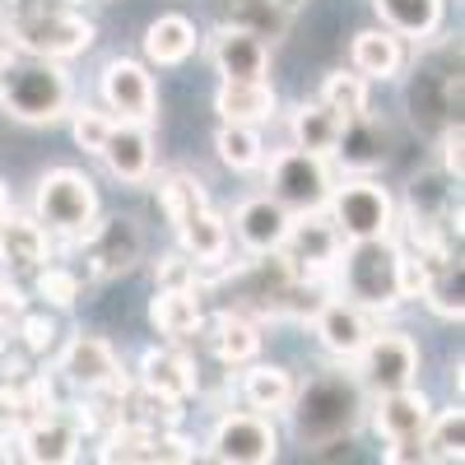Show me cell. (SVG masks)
I'll return each mask as SVG.
<instances>
[{"label":"cell","mask_w":465,"mask_h":465,"mask_svg":"<svg viewBox=\"0 0 465 465\" xmlns=\"http://www.w3.org/2000/svg\"><path fill=\"white\" fill-rule=\"evenodd\" d=\"M423 284H429L423 256H401V298H423Z\"/></svg>","instance_id":"ee69618b"},{"label":"cell","mask_w":465,"mask_h":465,"mask_svg":"<svg viewBox=\"0 0 465 465\" xmlns=\"http://www.w3.org/2000/svg\"><path fill=\"white\" fill-rule=\"evenodd\" d=\"M312 322H317L322 344L331 349L335 359H354L359 349H363V340L372 335V331H368V317H363V307L349 302V298H326L317 312H312Z\"/></svg>","instance_id":"44dd1931"},{"label":"cell","mask_w":465,"mask_h":465,"mask_svg":"<svg viewBox=\"0 0 465 465\" xmlns=\"http://www.w3.org/2000/svg\"><path fill=\"white\" fill-rule=\"evenodd\" d=\"M15 442H19V456L33 465H65L80 456V423L52 410L43 419H28V429Z\"/></svg>","instance_id":"9a60e30c"},{"label":"cell","mask_w":465,"mask_h":465,"mask_svg":"<svg viewBox=\"0 0 465 465\" xmlns=\"http://www.w3.org/2000/svg\"><path fill=\"white\" fill-rule=\"evenodd\" d=\"M340 135V116L326 107V103H302L293 112V144L307 149V153H331Z\"/></svg>","instance_id":"1f68e13d"},{"label":"cell","mask_w":465,"mask_h":465,"mask_svg":"<svg viewBox=\"0 0 465 465\" xmlns=\"http://www.w3.org/2000/svg\"><path fill=\"white\" fill-rule=\"evenodd\" d=\"M19 307H24L19 284L10 280V270H0V312H19Z\"/></svg>","instance_id":"f6af8a7d"},{"label":"cell","mask_w":465,"mask_h":465,"mask_svg":"<svg viewBox=\"0 0 465 465\" xmlns=\"http://www.w3.org/2000/svg\"><path fill=\"white\" fill-rule=\"evenodd\" d=\"M433 419V405L414 386H401V391H381L377 405V433L381 442H423V429Z\"/></svg>","instance_id":"d6986e66"},{"label":"cell","mask_w":465,"mask_h":465,"mask_svg":"<svg viewBox=\"0 0 465 465\" xmlns=\"http://www.w3.org/2000/svg\"><path fill=\"white\" fill-rule=\"evenodd\" d=\"M210 61L223 80H265L270 70V47L256 33L238 28V24H219L210 37Z\"/></svg>","instance_id":"4fadbf2b"},{"label":"cell","mask_w":465,"mask_h":465,"mask_svg":"<svg viewBox=\"0 0 465 465\" xmlns=\"http://www.w3.org/2000/svg\"><path fill=\"white\" fill-rule=\"evenodd\" d=\"M98 159L107 163V173L116 182H131V186L149 182V173H153V140H149L144 122H112Z\"/></svg>","instance_id":"5bb4252c"},{"label":"cell","mask_w":465,"mask_h":465,"mask_svg":"<svg viewBox=\"0 0 465 465\" xmlns=\"http://www.w3.org/2000/svg\"><path fill=\"white\" fill-rule=\"evenodd\" d=\"M354 377L363 381V391H401V386H414L419 377V349L410 335L401 331H381L368 335L363 349L354 354Z\"/></svg>","instance_id":"9c48e42d"},{"label":"cell","mask_w":465,"mask_h":465,"mask_svg":"<svg viewBox=\"0 0 465 465\" xmlns=\"http://www.w3.org/2000/svg\"><path fill=\"white\" fill-rule=\"evenodd\" d=\"M103 103L122 112V122H149L153 116V80L140 61H107L103 70Z\"/></svg>","instance_id":"2e32d148"},{"label":"cell","mask_w":465,"mask_h":465,"mask_svg":"<svg viewBox=\"0 0 465 465\" xmlns=\"http://www.w3.org/2000/svg\"><path fill=\"white\" fill-rule=\"evenodd\" d=\"M107 131H112L107 112H98V107H80V112H74V144H80L84 153H98Z\"/></svg>","instance_id":"f35d334b"},{"label":"cell","mask_w":465,"mask_h":465,"mask_svg":"<svg viewBox=\"0 0 465 465\" xmlns=\"http://www.w3.org/2000/svg\"><path fill=\"white\" fill-rule=\"evenodd\" d=\"M33 205H37V223H43L47 232H61V238L80 242L98 219V191H94V182L84 173L52 168L43 182H37Z\"/></svg>","instance_id":"277c9868"},{"label":"cell","mask_w":465,"mask_h":465,"mask_svg":"<svg viewBox=\"0 0 465 465\" xmlns=\"http://www.w3.org/2000/svg\"><path fill=\"white\" fill-rule=\"evenodd\" d=\"M61 372H65L70 386H80V391H98V386H112L122 377L112 344L98 340V335H74L61 354Z\"/></svg>","instance_id":"ffe728a7"},{"label":"cell","mask_w":465,"mask_h":465,"mask_svg":"<svg viewBox=\"0 0 465 465\" xmlns=\"http://www.w3.org/2000/svg\"><path fill=\"white\" fill-rule=\"evenodd\" d=\"M191 52H196V28L182 15H159L144 33V56L153 65H182Z\"/></svg>","instance_id":"4316f807"},{"label":"cell","mask_w":465,"mask_h":465,"mask_svg":"<svg viewBox=\"0 0 465 465\" xmlns=\"http://www.w3.org/2000/svg\"><path fill=\"white\" fill-rule=\"evenodd\" d=\"M0 107L15 122L28 126H47L70 107V74L52 56H33V61H10V70L0 74Z\"/></svg>","instance_id":"7a4b0ae2"},{"label":"cell","mask_w":465,"mask_h":465,"mask_svg":"<svg viewBox=\"0 0 465 465\" xmlns=\"http://www.w3.org/2000/svg\"><path fill=\"white\" fill-rule=\"evenodd\" d=\"M201 298H196V289H159L153 293V302H149V322H153V331L159 335H168V340H186V335H196L201 331Z\"/></svg>","instance_id":"603a6c76"},{"label":"cell","mask_w":465,"mask_h":465,"mask_svg":"<svg viewBox=\"0 0 465 465\" xmlns=\"http://www.w3.org/2000/svg\"><path fill=\"white\" fill-rule=\"evenodd\" d=\"M256 349H261V335H256V326L242 312H223L214 322V354L223 363H252Z\"/></svg>","instance_id":"836d02e7"},{"label":"cell","mask_w":465,"mask_h":465,"mask_svg":"<svg viewBox=\"0 0 465 465\" xmlns=\"http://www.w3.org/2000/svg\"><path fill=\"white\" fill-rule=\"evenodd\" d=\"M219 116L223 122H270V112H275V89L265 80H223L219 84V98H214Z\"/></svg>","instance_id":"cb8c5ba5"},{"label":"cell","mask_w":465,"mask_h":465,"mask_svg":"<svg viewBox=\"0 0 465 465\" xmlns=\"http://www.w3.org/2000/svg\"><path fill=\"white\" fill-rule=\"evenodd\" d=\"M340 284H344V298L359 307H396L401 302V252L386 238L349 242L340 261Z\"/></svg>","instance_id":"3957f363"},{"label":"cell","mask_w":465,"mask_h":465,"mask_svg":"<svg viewBox=\"0 0 465 465\" xmlns=\"http://www.w3.org/2000/svg\"><path fill=\"white\" fill-rule=\"evenodd\" d=\"M15 340H19V326L10 322V312H0V354H10Z\"/></svg>","instance_id":"bcb514c9"},{"label":"cell","mask_w":465,"mask_h":465,"mask_svg":"<svg viewBox=\"0 0 465 465\" xmlns=\"http://www.w3.org/2000/svg\"><path fill=\"white\" fill-rule=\"evenodd\" d=\"M84 261H89V275L94 280H107V275H122V270H131L140 256H144V232L135 228V219H94V228L84 232Z\"/></svg>","instance_id":"8fae6325"},{"label":"cell","mask_w":465,"mask_h":465,"mask_svg":"<svg viewBox=\"0 0 465 465\" xmlns=\"http://www.w3.org/2000/svg\"><path fill=\"white\" fill-rule=\"evenodd\" d=\"M214 149L232 173H252L265 163V144H261L256 126H247V122H223V131L214 135Z\"/></svg>","instance_id":"d6a6232c"},{"label":"cell","mask_w":465,"mask_h":465,"mask_svg":"<svg viewBox=\"0 0 465 465\" xmlns=\"http://www.w3.org/2000/svg\"><path fill=\"white\" fill-rule=\"evenodd\" d=\"M37 298H47L52 307H70L74 298H80V275H74V270H61V265L43 270V275H37Z\"/></svg>","instance_id":"74e56055"},{"label":"cell","mask_w":465,"mask_h":465,"mask_svg":"<svg viewBox=\"0 0 465 465\" xmlns=\"http://www.w3.org/2000/svg\"><path fill=\"white\" fill-rule=\"evenodd\" d=\"M331 153L340 159L344 173H372V168L386 163V126L372 122L368 112L344 116V122H340V135H335V144H331Z\"/></svg>","instance_id":"ac0fdd59"},{"label":"cell","mask_w":465,"mask_h":465,"mask_svg":"<svg viewBox=\"0 0 465 465\" xmlns=\"http://www.w3.org/2000/svg\"><path fill=\"white\" fill-rule=\"evenodd\" d=\"M153 280H159V289H196V261L191 256H159Z\"/></svg>","instance_id":"ab89813d"},{"label":"cell","mask_w":465,"mask_h":465,"mask_svg":"<svg viewBox=\"0 0 465 465\" xmlns=\"http://www.w3.org/2000/svg\"><path fill=\"white\" fill-rule=\"evenodd\" d=\"M159 201H163L168 223H173V228H182L196 210H205V191H201V182H196V177H186V173H168V177L159 182Z\"/></svg>","instance_id":"d590c367"},{"label":"cell","mask_w":465,"mask_h":465,"mask_svg":"<svg viewBox=\"0 0 465 465\" xmlns=\"http://www.w3.org/2000/svg\"><path fill=\"white\" fill-rule=\"evenodd\" d=\"M19 340L33 349V354H47V349L56 344V322L52 317H24L19 322Z\"/></svg>","instance_id":"60d3db41"},{"label":"cell","mask_w":465,"mask_h":465,"mask_svg":"<svg viewBox=\"0 0 465 465\" xmlns=\"http://www.w3.org/2000/svg\"><path fill=\"white\" fill-rule=\"evenodd\" d=\"M10 214V196H5V186H0V219Z\"/></svg>","instance_id":"c3c4849f"},{"label":"cell","mask_w":465,"mask_h":465,"mask_svg":"<svg viewBox=\"0 0 465 465\" xmlns=\"http://www.w3.org/2000/svg\"><path fill=\"white\" fill-rule=\"evenodd\" d=\"M280 256L298 270V275H322V270L335 265V256H340V232L322 210L293 214L284 242H280Z\"/></svg>","instance_id":"7c38bea8"},{"label":"cell","mask_w":465,"mask_h":465,"mask_svg":"<svg viewBox=\"0 0 465 465\" xmlns=\"http://www.w3.org/2000/svg\"><path fill=\"white\" fill-rule=\"evenodd\" d=\"M322 103L340 116H359V112H368V80L354 70H335V74H326V84H322Z\"/></svg>","instance_id":"8d00e7d4"},{"label":"cell","mask_w":465,"mask_h":465,"mask_svg":"<svg viewBox=\"0 0 465 465\" xmlns=\"http://www.w3.org/2000/svg\"><path fill=\"white\" fill-rule=\"evenodd\" d=\"M10 37L28 56L65 61V56H80L94 47V24L74 10H28V15H15Z\"/></svg>","instance_id":"52a82bcc"},{"label":"cell","mask_w":465,"mask_h":465,"mask_svg":"<svg viewBox=\"0 0 465 465\" xmlns=\"http://www.w3.org/2000/svg\"><path fill=\"white\" fill-rule=\"evenodd\" d=\"M280 456L275 423L265 414H223L210 433V460L223 465H270Z\"/></svg>","instance_id":"30bf717a"},{"label":"cell","mask_w":465,"mask_h":465,"mask_svg":"<svg viewBox=\"0 0 465 465\" xmlns=\"http://www.w3.org/2000/svg\"><path fill=\"white\" fill-rule=\"evenodd\" d=\"M144 460H196V447H191L186 438H177V433H153Z\"/></svg>","instance_id":"b9f144b4"},{"label":"cell","mask_w":465,"mask_h":465,"mask_svg":"<svg viewBox=\"0 0 465 465\" xmlns=\"http://www.w3.org/2000/svg\"><path fill=\"white\" fill-rule=\"evenodd\" d=\"M140 386L163 401H186L196 391V363L177 354V349H149L140 363Z\"/></svg>","instance_id":"7402d4cb"},{"label":"cell","mask_w":465,"mask_h":465,"mask_svg":"<svg viewBox=\"0 0 465 465\" xmlns=\"http://www.w3.org/2000/svg\"><path fill=\"white\" fill-rule=\"evenodd\" d=\"M65 5H84V0H65Z\"/></svg>","instance_id":"681fc988"},{"label":"cell","mask_w":465,"mask_h":465,"mask_svg":"<svg viewBox=\"0 0 465 465\" xmlns=\"http://www.w3.org/2000/svg\"><path fill=\"white\" fill-rule=\"evenodd\" d=\"M242 396H247V405H252L256 414H275V410H284L289 396H293V377H289L284 368H275V363H256V368L242 377Z\"/></svg>","instance_id":"4dcf8cb0"},{"label":"cell","mask_w":465,"mask_h":465,"mask_svg":"<svg viewBox=\"0 0 465 465\" xmlns=\"http://www.w3.org/2000/svg\"><path fill=\"white\" fill-rule=\"evenodd\" d=\"M270 196L284 210L307 214V210H326L331 196V168L326 153H307V149H284L270 159Z\"/></svg>","instance_id":"ba28073f"},{"label":"cell","mask_w":465,"mask_h":465,"mask_svg":"<svg viewBox=\"0 0 465 465\" xmlns=\"http://www.w3.org/2000/svg\"><path fill=\"white\" fill-rule=\"evenodd\" d=\"M410 116H414L419 126H433V131L460 122V52L442 47V52L423 56L414 65Z\"/></svg>","instance_id":"8992f818"},{"label":"cell","mask_w":465,"mask_h":465,"mask_svg":"<svg viewBox=\"0 0 465 465\" xmlns=\"http://www.w3.org/2000/svg\"><path fill=\"white\" fill-rule=\"evenodd\" d=\"M405 65L401 56V33L391 28H368L354 37V70L363 74V80H396Z\"/></svg>","instance_id":"484cf974"},{"label":"cell","mask_w":465,"mask_h":465,"mask_svg":"<svg viewBox=\"0 0 465 465\" xmlns=\"http://www.w3.org/2000/svg\"><path fill=\"white\" fill-rule=\"evenodd\" d=\"M238 242L252 252V256H270V252H280L284 242V232L293 223V210H284L275 196H252L238 205Z\"/></svg>","instance_id":"e0dca14e"},{"label":"cell","mask_w":465,"mask_h":465,"mask_svg":"<svg viewBox=\"0 0 465 465\" xmlns=\"http://www.w3.org/2000/svg\"><path fill=\"white\" fill-rule=\"evenodd\" d=\"M10 61H15V47L5 43V37H0V74H5V70H10Z\"/></svg>","instance_id":"7dc6e473"},{"label":"cell","mask_w":465,"mask_h":465,"mask_svg":"<svg viewBox=\"0 0 465 465\" xmlns=\"http://www.w3.org/2000/svg\"><path fill=\"white\" fill-rule=\"evenodd\" d=\"M460 442H465V419L460 405L451 410H433L429 429H423V460H460Z\"/></svg>","instance_id":"e575fe53"},{"label":"cell","mask_w":465,"mask_h":465,"mask_svg":"<svg viewBox=\"0 0 465 465\" xmlns=\"http://www.w3.org/2000/svg\"><path fill=\"white\" fill-rule=\"evenodd\" d=\"M289 10H293V0H228V24L256 33L261 43L265 37L275 43L289 28Z\"/></svg>","instance_id":"f546056e"},{"label":"cell","mask_w":465,"mask_h":465,"mask_svg":"<svg viewBox=\"0 0 465 465\" xmlns=\"http://www.w3.org/2000/svg\"><path fill=\"white\" fill-rule=\"evenodd\" d=\"M177 238H182L186 256L196 261V265H219L223 252H228V223L205 205V210H196V214L177 228Z\"/></svg>","instance_id":"f1b7e54d"},{"label":"cell","mask_w":465,"mask_h":465,"mask_svg":"<svg viewBox=\"0 0 465 465\" xmlns=\"http://www.w3.org/2000/svg\"><path fill=\"white\" fill-rule=\"evenodd\" d=\"M289 419L293 438L302 447H326L359 429L363 419V381L354 372H322L289 396Z\"/></svg>","instance_id":"6da1fadb"},{"label":"cell","mask_w":465,"mask_h":465,"mask_svg":"<svg viewBox=\"0 0 465 465\" xmlns=\"http://www.w3.org/2000/svg\"><path fill=\"white\" fill-rule=\"evenodd\" d=\"M381 24L401 33V37H414V43H423V37H433L442 28V10L447 0H372Z\"/></svg>","instance_id":"d4e9b609"},{"label":"cell","mask_w":465,"mask_h":465,"mask_svg":"<svg viewBox=\"0 0 465 465\" xmlns=\"http://www.w3.org/2000/svg\"><path fill=\"white\" fill-rule=\"evenodd\" d=\"M47 256V228L37 219H0V261L15 270H33Z\"/></svg>","instance_id":"83f0119b"},{"label":"cell","mask_w":465,"mask_h":465,"mask_svg":"<svg viewBox=\"0 0 465 465\" xmlns=\"http://www.w3.org/2000/svg\"><path fill=\"white\" fill-rule=\"evenodd\" d=\"M331 223L340 232V242H363V238H386L396 223V201H391V191H386L381 182L372 177H354V182H344V186H331Z\"/></svg>","instance_id":"5b68a950"},{"label":"cell","mask_w":465,"mask_h":465,"mask_svg":"<svg viewBox=\"0 0 465 465\" xmlns=\"http://www.w3.org/2000/svg\"><path fill=\"white\" fill-rule=\"evenodd\" d=\"M442 173L451 182H460V173H465V159H460V122L442 126Z\"/></svg>","instance_id":"7bdbcfd3"}]
</instances>
